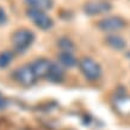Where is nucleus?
Returning a JSON list of instances; mask_svg holds the SVG:
<instances>
[{
  "mask_svg": "<svg viewBox=\"0 0 130 130\" xmlns=\"http://www.w3.org/2000/svg\"><path fill=\"white\" fill-rule=\"evenodd\" d=\"M6 20H7V17H6V13H5L4 8L0 7V25H3V24L6 23Z\"/></svg>",
  "mask_w": 130,
  "mask_h": 130,
  "instance_id": "obj_15",
  "label": "nucleus"
},
{
  "mask_svg": "<svg viewBox=\"0 0 130 130\" xmlns=\"http://www.w3.org/2000/svg\"><path fill=\"white\" fill-rule=\"evenodd\" d=\"M5 106H6V99L0 94V109H3V107H5Z\"/></svg>",
  "mask_w": 130,
  "mask_h": 130,
  "instance_id": "obj_16",
  "label": "nucleus"
},
{
  "mask_svg": "<svg viewBox=\"0 0 130 130\" xmlns=\"http://www.w3.org/2000/svg\"><path fill=\"white\" fill-rule=\"evenodd\" d=\"M105 43L110 48L115 49V50H123L126 45V42L123 40L121 36L117 35H110L105 38Z\"/></svg>",
  "mask_w": 130,
  "mask_h": 130,
  "instance_id": "obj_9",
  "label": "nucleus"
},
{
  "mask_svg": "<svg viewBox=\"0 0 130 130\" xmlns=\"http://www.w3.org/2000/svg\"><path fill=\"white\" fill-rule=\"evenodd\" d=\"M126 22L123 19L122 17L118 16H112V17H106L104 19L99 20L98 28L102 31L105 32H117L119 30H122L123 28H125Z\"/></svg>",
  "mask_w": 130,
  "mask_h": 130,
  "instance_id": "obj_6",
  "label": "nucleus"
},
{
  "mask_svg": "<svg viewBox=\"0 0 130 130\" xmlns=\"http://www.w3.org/2000/svg\"><path fill=\"white\" fill-rule=\"evenodd\" d=\"M25 4L30 8L36 10H50L54 6V0H25Z\"/></svg>",
  "mask_w": 130,
  "mask_h": 130,
  "instance_id": "obj_10",
  "label": "nucleus"
},
{
  "mask_svg": "<svg viewBox=\"0 0 130 130\" xmlns=\"http://www.w3.org/2000/svg\"><path fill=\"white\" fill-rule=\"evenodd\" d=\"M59 61L61 63V66L66 68H73L74 66L78 64V61L75 59L72 53L68 51H61L59 54Z\"/></svg>",
  "mask_w": 130,
  "mask_h": 130,
  "instance_id": "obj_11",
  "label": "nucleus"
},
{
  "mask_svg": "<svg viewBox=\"0 0 130 130\" xmlns=\"http://www.w3.org/2000/svg\"><path fill=\"white\" fill-rule=\"evenodd\" d=\"M57 44H59L60 49L62 51H68V53H73V51H74V48H75L74 43H73L72 40H69L68 37H62V38H60Z\"/></svg>",
  "mask_w": 130,
  "mask_h": 130,
  "instance_id": "obj_14",
  "label": "nucleus"
},
{
  "mask_svg": "<svg viewBox=\"0 0 130 130\" xmlns=\"http://www.w3.org/2000/svg\"><path fill=\"white\" fill-rule=\"evenodd\" d=\"M112 5L109 1L105 0H93V1H87L84 5V12L87 16H99L104 14L111 11Z\"/></svg>",
  "mask_w": 130,
  "mask_h": 130,
  "instance_id": "obj_5",
  "label": "nucleus"
},
{
  "mask_svg": "<svg viewBox=\"0 0 130 130\" xmlns=\"http://www.w3.org/2000/svg\"><path fill=\"white\" fill-rule=\"evenodd\" d=\"M13 79L16 80L19 85L30 87L36 83V80L38 79L37 75L34 72L31 64H23L13 72Z\"/></svg>",
  "mask_w": 130,
  "mask_h": 130,
  "instance_id": "obj_4",
  "label": "nucleus"
},
{
  "mask_svg": "<svg viewBox=\"0 0 130 130\" xmlns=\"http://www.w3.org/2000/svg\"><path fill=\"white\" fill-rule=\"evenodd\" d=\"M13 61V53L10 50H5L0 53V68L4 69Z\"/></svg>",
  "mask_w": 130,
  "mask_h": 130,
  "instance_id": "obj_13",
  "label": "nucleus"
},
{
  "mask_svg": "<svg viewBox=\"0 0 130 130\" xmlns=\"http://www.w3.org/2000/svg\"><path fill=\"white\" fill-rule=\"evenodd\" d=\"M79 69L88 81H97L102 76V67L91 57H83L79 61Z\"/></svg>",
  "mask_w": 130,
  "mask_h": 130,
  "instance_id": "obj_2",
  "label": "nucleus"
},
{
  "mask_svg": "<svg viewBox=\"0 0 130 130\" xmlns=\"http://www.w3.org/2000/svg\"><path fill=\"white\" fill-rule=\"evenodd\" d=\"M63 78H64V71H63L62 66L53 62L47 79L49 81H51V83H61L63 80Z\"/></svg>",
  "mask_w": 130,
  "mask_h": 130,
  "instance_id": "obj_8",
  "label": "nucleus"
},
{
  "mask_svg": "<svg viewBox=\"0 0 130 130\" xmlns=\"http://www.w3.org/2000/svg\"><path fill=\"white\" fill-rule=\"evenodd\" d=\"M26 16L36 26L41 30H50L54 25V22L51 19V17L47 14V12L43 10H36V8H29L26 11Z\"/></svg>",
  "mask_w": 130,
  "mask_h": 130,
  "instance_id": "obj_3",
  "label": "nucleus"
},
{
  "mask_svg": "<svg viewBox=\"0 0 130 130\" xmlns=\"http://www.w3.org/2000/svg\"><path fill=\"white\" fill-rule=\"evenodd\" d=\"M116 107L123 113H130V95H118L116 99Z\"/></svg>",
  "mask_w": 130,
  "mask_h": 130,
  "instance_id": "obj_12",
  "label": "nucleus"
},
{
  "mask_svg": "<svg viewBox=\"0 0 130 130\" xmlns=\"http://www.w3.org/2000/svg\"><path fill=\"white\" fill-rule=\"evenodd\" d=\"M12 44L18 53H24L35 42V34L29 29H18L12 35Z\"/></svg>",
  "mask_w": 130,
  "mask_h": 130,
  "instance_id": "obj_1",
  "label": "nucleus"
},
{
  "mask_svg": "<svg viewBox=\"0 0 130 130\" xmlns=\"http://www.w3.org/2000/svg\"><path fill=\"white\" fill-rule=\"evenodd\" d=\"M51 64H53V62L47 59H37L31 63L34 72L37 75V78H45V79H47L48 74H49Z\"/></svg>",
  "mask_w": 130,
  "mask_h": 130,
  "instance_id": "obj_7",
  "label": "nucleus"
}]
</instances>
